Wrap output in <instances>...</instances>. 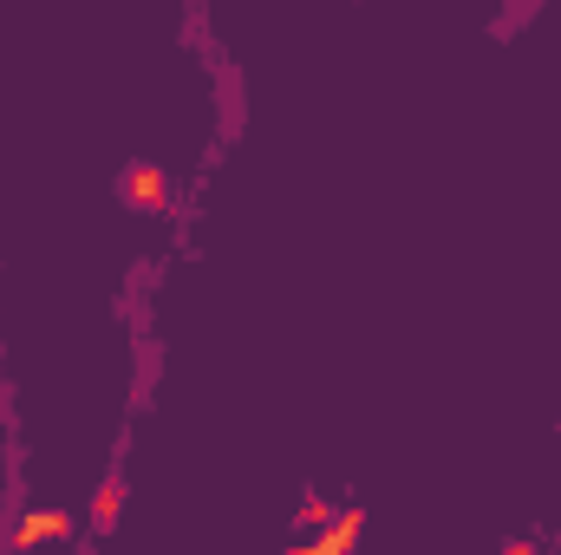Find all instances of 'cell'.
Wrapping results in <instances>:
<instances>
[{"label":"cell","mask_w":561,"mask_h":555,"mask_svg":"<svg viewBox=\"0 0 561 555\" xmlns=\"http://www.w3.org/2000/svg\"><path fill=\"white\" fill-rule=\"evenodd\" d=\"M66 536H72V517H66V510H33V517L13 523V543H20V550H33V543H66Z\"/></svg>","instance_id":"7a4b0ae2"},{"label":"cell","mask_w":561,"mask_h":555,"mask_svg":"<svg viewBox=\"0 0 561 555\" xmlns=\"http://www.w3.org/2000/svg\"><path fill=\"white\" fill-rule=\"evenodd\" d=\"M359 530H366V510L353 503V510H346V517H340L327 536H313V543H307V555H346L353 543H359Z\"/></svg>","instance_id":"3957f363"},{"label":"cell","mask_w":561,"mask_h":555,"mask_svg":"<svg viewBox=\"0 0 561 555\" xmlns=\"http://www.w3.org/2000/svg\"><path fill=\"white\" fill-rule=\"evenodd\" d=\"M118 190H125V203H138V209H170V170H157V163H131V170L118 177Z\"/></svg>","instance_id":"6da1fadb"}]
</instances>
